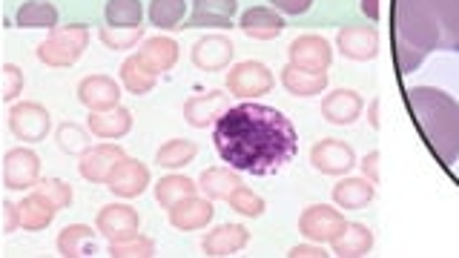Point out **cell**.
I'll list each match as a JSON object with an SVG mask.
<instances>
[{"instance_id":"cell-48","label":"cell","mask_w":459,"mask_h":258,"mask_svg":"<svg viewBox=\"0 0 459 258\" xmlns=\"http://www.w3.org/2000/svg\"><path fill=\"white\" fill-rule=\"evenodd\" d=\"M368 121L373 129H379V100H370V107H368Z\"/></svg>"},{"instance_id":"cell-42","label":"cell","mask_w":459,"mask_h":258,"mask_svg":"<svg viewBox=\"0 0 459 258\" xmlns=\"http://www.w3.org/2000/svg\"><path fill=\"white\" fill-rule=\"evenodd\" d=\"M21 92H23V72L14 64H6L4 66V100H14Z\"/></svg>"},{"instance_id":"cell-22","label":"cell","mask_w":459,"mask_h":258,"mask_svg":"<svg viewBox=\"0 0 459 258\" xmlns=\"http://www.w3.org/2000/svg\"><path fill=\"white\" fill-rule=\"evenodd\" d=\"M18 215H21V229L38 233V229H47L52 224V219L57 215V204L52 198L43 195L40 190H32L18 204Z\"/></svg>"},{"instance_id":"cell-27","label":"cell","mask_w":459,"mask_h":258,"mask_svg":"<svg viewBox=\"0 0 459 258\" xmlns=\"http://www.w3.org/2000/svg\"><path fill=\"white\" fill-rule=\"evenodd\" d=\"M238 186H241V178L233 172V167L230 169L227 167H210V169L201 172V178H198V190L212 201H230V195H233Z\"/></svg>"},{"instance_id":"cell-46","label":"cell","mask_w":459,"mask_h":258,"mask_svg":"<svg viewBox=\"0 0 459 258\" xmlns=\"http://www.w3.org/2000/svg\"><path fill=\"white\" fill-rule=\"evenodd\" d=\"M4 212H6V233H12V229H18V227H21L18 204H12V201H6V204H4Z\"/></svg>"},{"instance_id":"cell-38","label":"cell","mask_w":459,"mask_h":258,"mask_svg":"<svg viewBox=\"0 0 459 258\" xmlns=\"http://www.w3.org/2000/svg\"><path fill=\"white\" fill-rule=\"evenodd\" d=\"M98 38L109 49H133L141 40H147L143 38V26L141 29H118V26H109V23H104L98 29Z\"/></svg>"},{"instance_id":"cell-41","label":"cell","mask_w":459,"mask_h":258,"mask_svg":"<svg viewBox=\"0 0 459 258\" xmlns=\"http://www.w3.org/2000/svg\"><path fill=\"white\" fill-rule=\"evenodd\" d=\"M35 190H40L47 198H52L57 210H66L72 204V186L61 178H43L35 184Z\"/></svg>"},{"instance_id":"cell-21","label":"cell","mask_w":459,"mask_h":258,"mask_svg":"<svg viewBox=\"0 0 459 258\" xmlns=\"http://www.w3.org/2000/svg\"><path fill=\"white\" fill-rule=\"evenodd\" d=\"M365 109V100L359 92L353 90H336L330 92L325 100H322V115L325 121L330 124H339V126H351L359 121V115Z\"/></svg>"},{"instance_id":"cell-26","label":"cell","mask_w":459,"mask_h":258,"mask_svg":"<svg viewBox=\"0 0 459 258\" xmlns=\"http://www.w3.org/2000/svg\"><path fill=\"white\" fill-rule=\"evenodd\" d=\"M90 129L95 138H104V141H118L124 138L129 129H133V112L126 107H115L107 112H92L90 115Z\"/></svg>"},{"instance_id":"cell-35","label":"cell","mask_w":459,"mask_h":258,"mask_svg":"<svg viewBox=\"0 0 459 258\" xmlns=\"http://www.w3.org/2000/svg\"><path fill=\"white\" fill-rule=\"evenodd\" d=\"M150 23L164 29V32H172V29L184 26V14H186V4L184 0H152L150 9Z\"/></svg>"},{"instance_id":"cell-10","label":"cell","mask_w":459,"mask_h":258,"mask_svg":"<svg viewBox=\"0 0 459 258\" xmlns=\"http://www.w3.org/2000/svg\"><path fill=\"white\" fill-rule=\"evenodd\" d=\"M336 47L348 61H373L379 55V32L370 23H348L339 29Z\"/></svg>"},{"instance_id":"cell-24","label":"cell","mask_w":459,"mask_h":258,"mask_svg":"<svg viewBox=\"0 0 459 258\" xmlns=\"http://www.w3.org/2000/svg\"><path fill=\"white\" fill-rule=\"evenodd\" d=\"M281 86L296 98H316L327 90V72H310L296 64H287L281 69Z\"/></svg>"},{"instance_id":"cell-7","label":"cell","mask_w":459,"mask_h":258,"mask_svg":"<svg viewBox=\"0 0 459 258\" xmlns=\"http://www.w3.org/2000/svg\"><path fill=\"white\" fill-rule=\"evenodd\" d=\"M49 109L35 104V100H26V104H14L9 112V129L14 138H21L23 143H38L49 135Z\"/></svg>"},{"instance_id":"cell-4","label":"cell","mask_w":459,"mask_h":258,"mask_svg":"<svg viewBox=\"0 0 459 258\" xmlns=\"http://www.w3.org/2000/svg\"><path fill=\"white\" fill-rule=\"evenodd\" d=\"M86 43H90V29L83 23H66L55 26L49 38L38 43V57L52 69H66L83 55Z\"/></svg>"},{"instance_id":"cell-1","label":"cell","mask_w":459,"mask_h":258,"mask_svg":"<svg viewBox=\"0 0 459 258\" xmlns=\"http://www.w3.org/2000/svg\"><path fill=\"white\" fill-rule=\"evenodd\" d=\"M221 161L250 176H276L299 152V135L279 109L267 104L230 107L212 126Z\"/></svg>"},{"instance_id":"cell-3","label":"cell","mask_w":459,"mask_h":258,"mask_svg":"<svg viewBox=\"0 0 459 258\" xmlns=\"http://www.w3.org/2000/svg\"><path fill=\"white\" fill-rule=\"evenodd\" d=\"M405 98L428 150L445 167H454L459 158V100L437 86H411Z\"/></svg>"},{"instance_id":"cell-18","label":"cell","mask_w":459,"mask_h":258,"mask_svg":"<svg viewBox=\"0 0 459 258\" xmlns=\"http://www.w3.org/2000/svg\"><path fill=\"white\" fill-rule=\"evenodd\" d=\"M215 215V207H212V198H198V195H190L178 201L176 207H169V224L181 229V233H190V229H201L212 221Z\"/></svg>"},{"instance_id":"cell-2","label":"cell","mask_w":459,"mask_h":258,"mask_svg":"<svg viewBox=\"0 0 459 258\" xmlns=\"http://www.w3.org/2000/svg\"><path fill=\"white\" fill-rule=\"evenodd\" d=\"M394 38L402 75L434 52H459V0H396Z\"/></svg>"},{"instance_id":"cell-47","label":"cell","mask_w":459,"mask_h":258,"mask_svg":"<svg viewBox=\"0 0 459 258\" xmlns=\"http://www.w3.org/2000/svg\"><path fill=\"white\" fill-rule=\"evenodd\" d=\"M362 12L368 14V21H379V0H362Z\"/></svg>"},{"instance_id":"cell-19","label":"cell","mask_w":459,"mask_h":258,"mask_svg":"<svg viewBox=\"0 0 459 258\" xmlns=\"http://www.w3.org/2000/svg\"><path fill=\"white\" fill-rule=\"evenodd\" d=\"M193 64L201 69V72H219V69H227L230 61H233V40L224 38V35H207L201 38L193 52Z\"/></svg>"},{"instance_id":"cell-32","label":"cell","mask_w":459,"mask_h":258,"mask_svg":"<svg viewBox=\"0 0 459 258\" xmlns=\"http://www.w3.org/2000/svg\"><path fill=\"white\" fill-rule=\"evenodd\" d=\"M104 21L118 29H141L143 26V4L141 0H107Z\"/></svg>"},{"instance_id":"cell-33","label":"cell","mask_w":459,"mask_h":258,"mask_svg":"<svg viewBox=\"0 0 459 258\" xmlns=\"http://www.w3.org/2000/svg\"><path fill=\"white\" fill-rule=\"evenodd\" d=\"M330 247L336 255H368L373 247V233L365 224H348Z\"/></svg>"},{"instance_id":"cell-30","label":"cell","mask_w":459,"mask_h":258,"mask_svg":"<svg viewBox=\"0 0 459 258\" xmlns=\"http://www.w3.org/2000/svg\"><path fill=\"white\" fill-rule=\"evenodd\" d=\"M155 81H158V75L143 66V61H141L138 55H129L126 61L121 64V83H124L126 92L147 95V92L155 90Z\"/></svg>"},{"instance_id":"cell-34","label":"cell","mask_w":459,"mask_h":258,"mask_svg":"<svg viewBox=\"0 0 459 258\" xmlns=\"http://www.w3.org/2000/svg\"><path fill=\"white\" fill-rule=\"evenodd\" d=\"M195 190H198V184L193 178H186V176H164L161 181L155 184V198H158V204L169 210V207H176L178 201L195 195Z\"/></svg>"},{"instance_id":"cell-31","label":"cell","mask_w":459,"mask_h":258,"mask_svg":"<svg viewBox=\"0 0 459 258\" xmlns=\"http://www.w3.org/2000/svg\"><path fill=\"white\" fill-rule=\"evenodd\" d=\"M14 23L21 29H55L57 26V9L47 0H26L14 14Z\"/></svg>"},{"instance_id":"cell-17","label":"cell","mask_w":459,"mask_h":258,"mask_svg":"<svg viewBox=\"0 0 459 258\" xmlns=\"http://www.w3.org/2000/svg\"><path fill=\"white\" fill-rule=\"evenodd\" d=\"M284 18L279 9L273 6H253L241 14L238 29L253 40H276L284 32Z\"/></svg>"},{"instance_id":"cell-39","label":"cell","mask_w":459,"mask_h":258,"mask_svg":"<svg viewBox=\"0 0 459 258\" xmlns=\"http://www.w3.org/2000/svg\"><path fill=\"white\" fill-rule=\"evenodd\" d=\"M230 207H233L236 212L247 215V219H258V215L264 212V198L255 195L253 190H247V186H238V190L230 195Z\"/></svg>"},{"instance_id":"cell-20","label":"cell","mask_w":459,"mask_h":258,"mask_svg":"<svg viewBox=\"0 0 459 258\" xmlns=\"http://www.w3.org/2000/svg\"><path fill=\"white\" fill-rule=\"evenodd\" d=\"M227 109H230L227 92H204V95L190 98L184 104V121L190 126H195V129H204V126L219 121Z\"/></svg>"},{"instance_id":"cell-6","label":"cell","mask_w":459,"mask_h":258,"mask_svg":"<svg viewBox=\"0 0 459 258\" xmlns=\"http://www.w3.org/2000/svg\"><path fill=\"white\" fill-rule=\"evenodd\" d=\"M344 227H348L344 215L336 207H325V204L307 207L299 219L301 236H305L307 241H319V244H333L342 236Z\"/></svg>"},{"instance_id":"cell-29","label":"cell","mask_w":459,"mask_h":258,"mask_svg":"<svg viewBox=\"0 0 459 258\" xmlns=\"http://www.w3.org/2000/svg\"><path fill=\"white\" fill-rule=\"evenodd\" d=\"M57 253L66 255V258L95 255L98 244H95L92 227H86V224H69V227H64L61 236H57Z\"/></svg>"},{"instance_id":"cell-15","label":"cell","mask_w":459,"mask_h":258,"mask_svg":"<svg viewBox=\"0 0 459 258\" xmlns=\"http://www.w3.org/2000/svg\"><path fill=\"white\" fill-rule=\"evenodd\" d=\"M236 12L238 0H193V14L190 21H184L181 29H230Z\"/></svg>"},{"instance_id":"cell-11","label":"cell","mask_w":459,"mask_h":258,"mask_svg":"<svg viewBox=\"0 0 459 258\" xmlns=\"http://www.w3.org/2000/svg\"><path fill=\"white\" fill-rule=\"evenodd\" d=\"M95 229L109 244H118V241H129V238L141 236L138 233V229H141V219H138V212L133 207H126V204H109V207H104V210L98 212Z\"/></svg>"},{"instance_id":"cell-36","label":"cell","mask_w":459,"mask_h":258,"mask_svg":"<svg viewBox=\"0 0 459 258\" xmlns=\"http://www.w3.org/2000/svg\"><path fill=\"white\" fill-rule=\"evenodd\" d=\"M195 152H198V147L193 141H184V138H172V141H167V143H161L158 147V152H155V161H158V167H167V169H181V167H186L195 158Z\"/></svg>"},{"instance_id":"cell-9","label":"cell","mask_w":459,"mask_h":258,"mask_svg":"<svg viewBox=\"0 0 459 258\" xmlns=\"http://www.w3.org/2000/svg\"><path fill=\"white\" fill-rule=\"evenodd\" d=\"M310 164H313V169H319L322 176H348V172L356 167V152L351 143L336 141V138H325L319 143H313Z\"/></svg>"},{"instance_id":"cell-25","label":"cell","mask_w":459,"mask_h":258,"mask_svg":"<svg viewBox=\"0 0 459 258\" xmlns=\"http://www.w3.org/2000/svg\"><path fill=\"white\" fill-rule=\"evenodd\" d=\"M135 55L141 57L143 66H147L150 72L164 75V72H169L178 61V43L172 38H147Z\"/></svg>"},{"instance_id":"cell-13","label":"cell","mask_w":459,"mask_h":258,"mask_svg":"<svg viewBox=\"0 0 459 258\" xmlns=\"http://www.w3.org/2000/svg\"><path fill=\"white\" fill-rule=\"evenodd\" d=\"M78 100L90 112H107L121 107V86L109 75H86L78 83Z\"/></svg>"},{"instance_id":"cell-40","label":"cell","mask_w":459,"mask_h":258,"mask_svg":"<svg viewBox=\"0 0 459 258\" xmlns=\"http://www.w3.org/2000/svg\"><path fill=\"white\" fill-rule=\"evenodd\" d=\"M109 255L112 258H124V255H155V241L147 236H135L129 241L109 244Z\"/></svg>"},{"instance_id":"cell-12","label":"cell","mask_w":459,"mask_h":258,"mask_svg":"<svg viewBox=\"0 0 459 258\" xmlns=\"http://www.w3.org/2000/svg\"><path fill=\"white\" fill-rule=\"evenodd\" d=\"M126 158V152L118 147L115 141H107V143H98V147H92L90 152H83L81 155V176L86 181H92V184H107V178L112 176V169L118 167L121 161Z\"/></svg>"},{"instance_id":"cell-45","label":"cell","mask_w":459,"mask_h":258,"mask_svg":"<svg viewBox=\"0 0 459 258\" xmlns=\"http://www.w3.org/2000/svg\"><path fill=\"white\" fill-rule=\"evenodd\" d=\"M362 172H365V178H370L373 184H379V152L377 150L368 152V158L362 161Z\"/></svg>"},{"instance_id":"cell-8","label":"cell","mask_w":459,"mask_h":258,"mask_svg":"<svg viewBox=\"0 0 459 258\" xmlns=\"http://www.w3.org/2000/svg\"><path fill=\"white\" fill-rule=\"evenodd\" d=\"M40 158L26 150V147H14L4 158V184L12 193H23V190H35V184L40 181Z\"/></svg>"},{"instance_id":"cell-16","label":"cell","mask_w":459,"mask_h":258,"mask_svg":"<svg viewBox=\"0 0 459 258\" xmlns=\"http://www.w3.org/2000/svg\"><path fill=\"white\" fill-rule=\"evenodd\" d=\"M107 186H109V193L118 198H135L150 186V169L141 161L124 158V161L112 169V176L107 178Z\"/></svg>"},{"instance_id":"cell-5","label":"cell","mask_w":459,"mask_h":258,"mask_svg":"<svg viewBox=\"0 0 459 258\" xmlns=\"http://www.w3.org/2000/svg\"><path fill=\"white\" fill-rule=\"evenodd\" d=\"M273 86H276V78L262 61H244L227 72V92L244 100L262 98Z\"/></svg>"},{"instance_id":"cell-14","label":"cell","mask_w":459,"mask_h":258,"mask_svg":"<svg viewBox=\"0 0 459 258\" xmlns=\"http://www.w3.org/2000/svg\"><path fill=\"white\" fill-rule=\"evenodd\" d=\"M287 55H290V64L301 69L327 72L330 61H333V47L319 35H301L287 47Z\"/></svg>"},{"instance_id":"cell-23","label":"cell","mask_w":459,"mask_h":258,"mask_svg":"<svg viewBox=\"0 0 459 258\" xmlns=\"http://www.w3.org/2000/svg\"><path fill=\"white\" fill-rule=\"evenodd\" d=\"M247 241H250V233L241 224H221L204 236L201 250L207 255H233L247 247Z\"/></svg>"},{"instance_id":"cell-43","label":"cell","mask_w":459,"mask_h":258,"mask_svg":"<svg viewBox=\"0 0 459 258\" xmlns=\"http://www.w3.org/2000/svg\"><path fill=\"white\" fill-rule=\"evenodd\" d=\"M270 6L281 14H305L313 6V0H270Z\"/></svg>"},{"instance_id":"cell-37","label":"cell","mask_w":459,"mask_h":258,"mask_svg":"<svg viewBox=\"0 0 459 258\" xmlns=\"http://www.w3.org/2000/svg\"><path fill=\"white\" fill-rule=\"evenodd\" d=\"M90 133L92 129H83V126H78V124H61L57 126V133H55V138H57V147H61L64 152H69V155H83V152H90L92 150V138H90Z\"/></svg>"},{"instance_id":"cell-28","label":"cell","mask_w":459,"mask_h":258,"mask_svg":"<svg viewBox=\"0 0 459 258\" xmlns=\"http://www.w3.org/2000/svg\"><path fill=\"white\" fill-rule=\"evenodd\" d=\"M373 195H377V186H373L370 178H342L333 186L336 207H344V210H362L370 204Z\"/></svg>"},{"instance_id":"cell-44","label":"cell","mask_w":459,"mask_h":258,"mask_svg":"<svg viewBox=\"0 0 459 258\" xmlns=\"http://www.w3.org/2000/svg\"><path fill=\"white\" fill-rule=\"evenodd\" d=\"M287 255H290V258H325L327 253L322 250L319 241H310V244H296V247Z\"/></svg>"}]
</instances>
